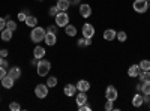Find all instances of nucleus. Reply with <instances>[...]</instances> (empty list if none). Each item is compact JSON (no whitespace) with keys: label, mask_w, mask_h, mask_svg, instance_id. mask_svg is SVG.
Returning <instances> with one entry per match:
<instances>
[{"label":"nucleus","mask_w":150,"mask_h":111,"mask_svg":"<svg viewBox=\"0 0 150 111\" xmlns=\"http://www.w3.org/2000/svg\"><path fill=\"white\" fill-rule=\"evenodd\" d=\"M90 89V83L89 81H86V80H80L77 83V90L78 92H89Z\"/></svg>","instance_id":"obj_10"},{"label":"nucleus","mask_w":150,"mask_h":111,"mask_svg":"<svg viewBox=\"0 0 150 111\" xmlns=\"http://www.w3.org/2000/svg\"><path fill=\"white\" fill-rule=\"evenodd\" d=\"M35 95L39 99H44V98L48 96V86L47 84H38L35 87Z\"/></svg>","instance_id":"obj_4"},{"label":"nucleus","mask_w":150,"mask_h":111,"mask_svg":"<svg viewBox=\"0 0 150 111\" xmlns=\"http://www.w3.org/2000/svg\"><path fill=\"white\" fill-rule=\"evenodd\" d=\"M59 8L57 6H53V8H50V11H48V14H50V17H56L57 14H59Z\"/></svg>","instance_id":"obj_29"},{"label":"nucleus","mask_w":150,"mask_h":111,"mask_svg":"<svg viewBox=\"0 0 150 111\" xmlns=\"http://www.w3.org/2000/svg\"><path fill=\"white\" fill-rule=\"evenodd\" d=\"M8 75H9V77H12L14 80H18V78L21 77V69H20V68H17V66L11 68V69L8 71Z\"/></svg>","instance_id":"obj_13"},{"label":"nucleus","mask_w":150,"mask_h":111,"mask_svg":"<svg viewBox=\"0 0 150 111\" xmlns=\"http://www.w3.org/2000/svg\"><path fill=\"white\" fill-rule=\"evenodd\" d=\"M141 84H143L141 81H140L138 84H137V90H138V92H141Z\"/></svg>","instance_id":"obj_41"},{"label":"nucleus","mask_w":150,"mask_h":111,"mask_svg":"<svg viewBox=\"0 0 150 111\" xmlns=\"http://www.w3.org/2000/svg\"><path fill=\"white\" fill-rule=\"evenodd\" d=\"M0 56H2L3 59H6V56H8V50H0Z\"/></svg>","instance_id":"obj_37"},{"label":"nucleus","mask_w":150,"mask_h":111,"mask_svg":"<svg viewBox=\"0 0 150 111\" xmlns=\"http://www.w3.org/2000/svg\"><path fill=\"white\" fill-rule=\"evenodd\" d=\"M54 18H56V24H57L59 27H65V26H68V24H69V15L66 14L65 11H60Z\"/></svg>","instance_id":"obj_3"},{"label":"nucleus","mask_w":150,"mask_h":111,"mask_svg":"<svg viewBox=\"0 0 150 111\" xmlns=\"http://www.w3.org/2000/svg\"><path fill=\"white\" fill-rule=\"evenodd\" d=\"M138 66L141 71H150V60H141Z\"/></svg>","instance_id":"obj_25"},{"label":"nucleus","mask_w":150,"mask_h":111,"mask_svg":"<svg viewBox=\"0 0 150 111\" xmlns=\"http://www.w3.org/2000/svg\"><path fill=\"white\" fill-rule=\"evenodd\" d=\"M65 32H66L68 36H75L77 35V29H75V26H71V24L65 26Z\"/></svg>","instance_id":"obj_23"},{"label":"nucleus","mask_w":150,"mask_h":111,"mask_svg":"<svg viewBox=\"0 0 150 111\" xmlns=\"http://www.w3.org/2000/svg\"><path fill=\"white\" fill-rule=\"evenodd\" d=\"M69 3H71V5H78L80 0H69Z\"/></svg>","instance_id":"obj_39"},{"label":"nucleus","mask_w":150,"mask_h":111,"mask_svg":"<svg viewBox=\"0 0 150 111\" xmlns=\"http://www.w3.org/2000/svg\"><path fill=\"white\" fill-rule=\"evenodd\" d=\"M149 108H150V102H149Z\"/></svg>","instance_id":"obj_44"},{"label":"nucleus","mask_w":150,"mask_h":111,"mask_svg":"<svg viewBox=\"0 0 150 111\" xmlns=\"http://www.w3.org/2000/svg\"><path fill=\"white\" fill-rule=\"evenodd\" d=\"M45 33H47L45 29H42V27H39V26H35V27L32 29V33H30V39H32L35 44H39L41 41L45 39Z\"/></svg>","instance_id":"obj_2"},{"label":"nucleus","mask_w":150,"mask_h":111,"mask_svg":"<svg viewBox=\"0 0 150 111\" xmlns=\"http://www.w3.org/2000/svg\"><path fill=\"white\" fill-rule=\"evenodd\" d=\"M116 38H117L120 42H125V41L128 39V35L125 33V32H117V36H116Z\"/></svg>","instance_id":"obj_28"},{"label":"nucleus","mask_w":150,"mask_h":111,"mask_svg":"<svg viewBox=\"0 0 150 111\" xmlns=\"http://www.w3.org/2000/svg\"><path fill=\"white\" fill-rule=\"evenodd\" d=\"M146 2H147V3H149V5H150V0H146Z\"/></svg>","instance_id":"obj_43"},{"label":"nucleus","mask_w":150,"mask_h":111,"mask_svg":"<svg viewBox=\"0 0 150 111\" xmlns=\"http://www.w3.org/2000/svg\"><path fill=\"white\" fill-rule=\"evenodd\" d=\"M8 65H9V63H8V60H5V59H3V63H2V66H3V68H8Z\"/></svg>","instance_id":"obj_40"},{"label":"nucleus","mask_w":150,"mask_h":111,"mask_svg":"<svg viewBox=\"0 0 150 111\" xmlns=\"http://www.w3.org/2000/svg\"><path fill=\"white\" fill-rule=\"evenodd\" d=\"M117 96H119V93H117L116 87H112V86H108L107 90H105V98H107V99H110V101H116V99H117Z\"/></svg>","instance_id":"obj_7"},{"label":"nucleus","mask_w":150,"mask_h":111,"mask_svg":"<svg viewBox=\"0 0 150 111\" xmlns=\"http://www.w3.org/2000/svg\"><path fill=\"white\" fill-rule=\"evenodd\" d=\"M80 15H81L83 18H89V17L92 15V8H90V5H87V3L80 5Z\"/></svg>","instance_id":"obj_8"},{"label":"nucleus","mask_w":150,"mask_h":111,"mask_svg":"<svg viewBox=\"0 0 150 111\" xmlns=\"http://www.w3.org/2000/svg\"><path fill=\"white\" fill-rule=\"evenodd\" d=\"M47 32H53V33H57V24H56V26H50V27H47Z\"/></svg>","instance_id":"obj_36"},{"label":"nucleus","mask_w":150,"mask_h":111,"mask_svg":"<svg viewBox=\"0 0 150 111\" xmlns=\"http://www.w3.org/2000/svg\"><path fill=\"white\" fill-rule=\"evenodd\" d=\"M14 78L12 77H9V75H6V77H3L2 78V86H3V89H12L14 87Z\"/></svg>","instance_id":"obj_11"},{"label":"nucleus","mask_w":150,"mask_h":111,"mask_svg":"<svg viewBox=\"0 0 150 111\" xmlns=\"http://www.w3.org/2000/svg\"><path fill=\"white\" fill-rule=\"evenodd\" d=\"M144 104V99H143V95H140V93H137L134 98H132V105L134 107H137V108H138V107H141Z\"/></svg>","instance_id":"obj_16"},{"label":"nucleus","mask_w":150,"mask_h":111,"mask_svg":"<svg viewBox=\"0 0 150 111\" xmlns=\"http://www.w3.org/2000/svg\"><path fill=\"white\" fill-rule=\"evenodd\" d=\"M149 6H150V5H149Z\"/></svg>","instance_id":"obj_46"},{"label":"nucleus","mask_w":150,"mask_h":111,"mask_svg":"<svg viewBox=\"0 0 150 111\" xmlns=\"http://www.w3.org/2000/svg\"><path fill=\"white\" fill-rule=\"evenodd\" d=\"M12 33H14V32L5 27V29L2 30V41H6V42H9V41L12 39Z\"/></svg>","instance_id":"obj_20"},{"label":"nucleus","mask_w":150,"mask_h":111,"mask_svg":"<svg viewBox=\"0 0 150 111\" xmlns=\"http://www.w3.org/2000/svg\"><path fill=\"white\" fill-rule=\"evenodd\" d=\"M116 36H117V32L112 30V29H107V30L104 32V39H105V41H114Z\"/></svg>","instance_id":"obj_12"},{"label":"nucleus","mask_w":150,"mask_h":111,"mask_svg":"<svg viewBox=\"0 0 150 111\" xmlns=\"http://www.w3.org/2000/svg\"><path fill=\"white\" fill-rule=\"evenodd\" d=\"M24 23H26L29 27H35V26H38V18L33 17V15H27V18H26Z\"/></svg>","instance_id":"obj_21"},{"label":"nucleus","mask_w":150,"mask_h":111,"mask_svg":"<svg viewBox=\"0 0 150 111\" xmlns=\"http://www.w3.org/2000/svg\"><path fill=\"white\" fill-rule=\"evenodd\" d=\"M6 75H8V72H6V68L0 66V81H2V78H3V77H6Z\"/></svg>","instance_id":"obj_33"},{"label":"nucleus","mask_w":150,"mask_h":111,"mask_svg":"<svg viewBox=\"0 0 150 111\" xmlns=\"http://www.w3.org/2000/svg\"><path fill=\"white\" fill-rule=\"evenodd\" d=\"M5 27H6V20L0 17V32H2V30H3Z\"/></svg>","instance_id":"obj_35"},{"label":"nucleus","mask_w":150,"mask_h":111,"mask_svg":"<svg viewBox=\"0 0 150 111\" xmlns=\"http://www.w3.org/2000/svg\"><path fill=\"white\" fill-rule=\"evenodd\" d=\"M75 102H77L78 107L87 104V95H86V92H80V93L77 95V98H75Z\"/></svg>","instance_id":"obj_14"},{"label":"nucleus","mask_w":150,"mask_h":111,"mask_svg":"<svg viewBox=\"0 0 150 111\" xmlns=\"http://www.w3.org/2000/svg\"><path fill=\"white\" fill-rule=\"evenodd\" d=\"M77 44H78V47H84V38H83V39H78Z\"/></svg>","instance_id":"obj_38"},{"label":"nucleus","mask_w":150,"mask_h":111,"mask_svg":"<svg viewBox=\"0 0 150 111\" xmlns=\"http://www.w3.org/2000/svg\"><path fill=\"white\" fill-rule=\"evenodd\" d=\"M26 18H27L26 12H20V14H18V20H20V21H26Z\"/></svg>","instance_id":"obj_34"},{"label":"nucleus","mask_w":150,"mask_h":111,"mask_svg":"<svg viewBox=\"0 0 150 111\" xmlns=\"http://www.w3.org/2000/svg\"><path fill=\"white\" fill-rule=\"evenodd\" d=\"M44 41H45L47 45L53 47V45H56V42H57V36H56V33H53V32H47Z\"/></svg>","instance_id":"obj_9"},{"label":"nucleus","mask_w":150,"mask_h":111,"mask_svg":"<svg viewBox=\"0 0 150 111\" xmlns=\"http://www.w3.org/2000/svg\"><path fill=\"white\" fill-rule=\"evenodd\" d=\"M6 29H9V30H12V32H15V29H17L15 21H12L11 18H8V20H6Z\"/></svg>","instance_id":"obj_26"},{"label":"nucleus","mask_w":150,"mask_h":111,"mask_svg":"<svg viewBox=\"0 0 150 111\" xmlns=\"http://www.w3.org/2000/svg\"><path fill=\"white\" fill-rule=\"evenodd\" d=\"M140 71H141V69H140L138 65H132V66L128 69V75L132 77V78H135V77H138V75H140Z\"/></svg>","instance_id":"obj_15"},{"label":"nucleus","mask_w":150,"mask_h":111,"mask_svg":"<svg viewBox=\"0 0 150 111\" xmlns=\"http://www.w3.org/2000/svg\"><path fill=\"white\" fill-rule=\"evenodd\" d=\"M2 63H3V57L0 56V66H2Z\"/></svg>","instance_id":"obj_42"},{"label":"nucleus","mask_w":150,"mask_h":111,"mask_svg":"<svg viewBox=\"0 0 150 111\" xmlns=\"http://www.w3.org/2000/svg\"><path fill=\"white\" fill-rule=\"evenodd\" d=\"M47 86H48V87H56V86H57V78L56 77H48Z\"/></svg>","instance_id":"obj_27"},{"label":"nucleus","mask_w":150,"mask_h":111,"mask_svg":"<svg viewBox=\"0 0 150 111\" xmlns=\"http://www.w3.org/2000/svg\"><path fill=\"white\" fill-rule=\"evenodd\" d=\"M112 102H114V101H110V99H107V104H105V110L107 111H111V110H114V105H112Z\"/></svg>","instance_id":"obj_30"},{"label":"nucleus","mask_w":150,"mask_h":111,"mask_svg":"<svg viewBox=\"0 0 150 111\" xmlns=\"http://www.w3.org/2000/svg\"><path fill=\"white\" fill-rule=\"evenodd\" d=\"M50 69H51V63H50L48 60L41 59L39 62H38L36 71H38V75H39V77H47L48 74H50Z\"/></svg>","instance_id":"obj_1"},{"label":"nucleus","mask_w":150,"mask_h":111,"mask_svg":"<svg viewBox=\"0 0 150 111\" xmlns=\"http://www.w3.org/2000/svg\"><path fill=\"white\" fill-rule=\"evenodd\" d=\"M149 3L146 2V0H135L134 2V11L138 12V14H144V12L149 9Z\"/></svg>","instance_id":"obj_5"},{"label":"nucleus","mask_w":150,"mask_h":111,"mask_svg":"<svg viewBox=\"0 0 150 111\" xmlns=\"http://www.w3.org/2000/svg\"><path fill=\"white\" fill-rule=\"evenodd\" d=\"M93 35H95V27L92 26V24H84L83 26V38H89L92 39L93 38Z\"/></svg>","instance_id":"obj_6"},{"label":"nucleus","mask_w":150,"mask_h":111,"mask_svg":"<svg viewBox=\"0 0 150 111\" xmlns=\"http://www.w3.org/2000/svg\"><path fill=\"white\" fill-rule=\"evenodd\" d=\"M143 84H141V92L144 93V95H150V80H147V81H141Z\"/></svg>","instance_id":"obj_22"},{"label":"nucleus","mask_w":150,"mask_h":111,"mask_svg":"<svg viewBox=\"0 0 150 111\" xmlns=\"http://www.w3.org/2000/svg\"><path fill=\"white\" fill-rule=\"evenodd\" d=\"M39 2H42V0H39Z\"/></svg>","instance_id":"obj_45"},{"label":"nucleus","mask_w":150,"mask_h":111,"mask_svg":"<svg viewBox=\"0 0 150 111\" xmlns=\"http://www.w3.org/2000/svg\"><path fill=\"white\" fill-rule=\"evenodd\" d=\"M9 110H12V111H18V110H21V107H20L17 102H11V104H9Z\"/></svg>","instance_id":"obj_31"},{"label":"nucleus","mask_w":150,"mask_h":111,"mask_svg":"<svg viewBox=\"0 0 150 111\" xmlns=\"http://www.w3.org/2000/svg\"><path fill=\"white\" fill-rule=\"evenodd\" d=\"M63 92H65L66 96H74L75 92H77V87H75L74 84H66V86H65V89H63Z\"/></svg>","instance_id":"obj_19"},{"label":"nucleus","mask_w":150,"mask_h":111,"mask_svg":"<svg viewBox=\"0 0 150 111\" xmlns=\"http://www.w3.org/2000/svg\"><path fill=\"white\" fill-rule=\"evenodd\" d=\"M57 8H59V11H68L69 9V6H71V3H69V0H57V5H56Z\"/></svg>","instance_id":"obj_18"},{"label":"nucleus","mask_w":150,"mask_h":111,"mask_svg":"<svg viewBox=\"0 0 150 111\" xmlns=\"http://www.w3.org/2000/svg\"><path fill=\"white\" fill-rule=\"evenodd\" d=\"M33 56L36 57V59H44L45 57V48H42L41 45H38L36 48H35V51H33Z\"/></svg>","instance_id":"obj_17"},{"label":"nucleus","mask_w":150,"mask_h":111,"mask_svg":"<svg viewBox=\"0 0 150 111\" xmlns=\"http://www.w3.org/2000/svg\"><path fill=\"white\" fill-rule=\"evenodd\" d=\"M138 78H140V81H147V80H150V71H140Z\"/></svg>","instance_id":"obj_24"},{"label":"nucleus","mask_w":150,"mask_h":111,"mask_svg":"<svg viewBox=\"0 0 150 111\" xmlns=\"http://www.w3.org/2000/svg\"><path fill=\"white\" fill-rule=\"evenodd\" d=\"M90 110H92V107L89 104H84V105H80L78 107V111H90Z\"/></svg>","instance_id":"obj_32"}]
</instances>
